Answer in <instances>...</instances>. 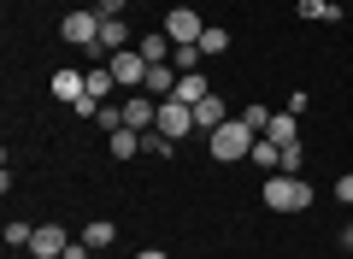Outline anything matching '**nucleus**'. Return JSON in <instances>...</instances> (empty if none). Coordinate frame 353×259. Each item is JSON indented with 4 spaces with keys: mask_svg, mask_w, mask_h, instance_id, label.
<instances>
[{
    "mask_svg": "<svg viewBox=\"0 0 353 259\" xmlns=\"http://www.w3.org/2000/svg\"><path fill=\"white\" fill-rule=\"evenodd\" d=\"M259 200L271 212H306L312 207V183H306V177H289V171H271L265 189H259Z\"/></svg>",
    "mask_w": 353,
    "mask_h": 259,
    "instance_id": "f257e3e1",
    "label": "nucleus"
},
{
    "mask_svg": "<svg viewBox=\"0 0 353 259\" xmlns=\"http://www.w3.org/2000/svg\"><path fill=\"white\" fill-rule=\"evenodd\" d=\"M253 142H259V136H253L248 124L230 118V124H218L212 136H206V148H212V160H218V165H236V160H248V153H253Z\"/></svg>",
    "mask_w": 353,
    "mask_h": 259,
    "instance_id": "f03ea898",
    "label": "nucleus"
},
{
    "mask_svg": "<svg viewBox=\"0 0 353 259\" xmlns=\"http://www.w3.org/2000/svg\"><path fill=\"white\" fill-rule=\"evenodd\" d=\"M165 36H171L176 48H189V41L206 36V24H201V12H194V6H171V12H165Z\"/></svg>",
    "mask_w": 353,
    "mask_h": 259,
    "instance_id": "7ed1b4c3",
    "label": "nucleus"
},
{
    "mask_svg": "<svg viewBox=\"0 0 353 259\" xmlns=\"http://www.w3.org/2000/svg\"><path fill=\"white\" fill-rule=\"evenodd\" d=\"M59 36L71 41V48H94V41H101V12H94V6H88V12H65Z\"/></svg>",
    "mask_w": 353,
    "mask_h": 259,
    "instance_id": "20e7f679",
    "label": "nucleus"
},
{
    "mask_svg": "<svg viewBox=\"0 0 353 259\" xmlns=\"http://www.w3.org/2000/svg\"><path fill=\"white\" fill-rule=\"evenodd\" d=\"M159 136H171V142H183L194 130V106H183V100H159V124H153Z\"/></svg>",
    "mask_w": 353,
    "mask_h": 259,
    "instance_id": "39448f33",
    "label": "nucleus"
},
{
    "mask_svg": "<svg viewBox=\"0 0 353 259\" xmlns=\"http://www.w3.org/2000/svg\"><path fill=\"white\" fill-rule=\"evenodd\" d=\"M130 48V24H124V18H101V41H94V48H88V53H94V59H112V53H124Z\"/></svg>",
    "mask_w": 353,
    "mask_h": 259,
    "instance_id": "423d86ee",
    "label": "nucleus"
},
{
    "mask_svg": "<svg viewBox=\"0 0 353 259\" xmlns=\"http://www.w3.org/2000/svg\"><path fill=\"white\" fill-rule=\"evenodd\" d=\"M106 65H112V77H118V88H141V83H148V59H141L136 48H124V53H112V59H106Z\"/></svg>",
    "mask_w": 353,
    "mask_h": 259,
    "instance_id": "0eeeda50",
    "label": "nucleus"
},
{
    "mask_svg": "<svg viewBox=\"0 0 353 259\" xmlns=\"http://www.w3.org/2000/svg\"><path fill=\"white\" fill-rule=\"evenodd\" d=\"M124 124H130V130H153V124H159V100L136 88V95L124 100Z\"/></svg>",
    "mask_w": 353,
    "mask_h": 259,
    "instance_id": "6e6552de",
    "label": "nucleus"
},
{
    "mask_svg": "<svg viewBox=\"0 0 353 259\" xmlns=\"http://www.w3.org/2000/svg\"><path fill=\"white\" fill-rule=\"evenodd\" d=\"M65 247H71V236H65L59 224H36V242H30L36 259H65Z\"/></svg>",
    "mask_w": 353,
    "mask_h": 259,
    "instance_id": "1a4fd4ad",
    "label": "nucleus"
},
{
    "mask_svg": "<svg viewBox=\"0 0 353 259\" xmlns=\"http://www.w3.org/2000/svg\"><path fill=\"white\" fill-rule=\"evenodd\" d=\"M83 95H88V77H83V71H71V65H59V71H53V100L77 106Z\"/></svg>",
    "mask_w": 353,
    "mask_h": 259,
    "instance_id": "9d476101",
    "label": "nucleus"
},
{
    "mask_svg": "<svg viewBox=\"0 0 353 259\" xmlns=\"http://www.w3.org/2000/svg\"><path fill=\"white\" fill-rule=\"evenodd\" d=\"M176 65H148V83H141V95H153V100H171L176 95Z\"/></svg>",
    "mask_w": 353,
    "mask_h": 259,
    "instance_id": "9b49d317",
    "label": "nucleus"
},
{
    "mask_svg": "<svg viewBox=\"0 0 353 259\" xmlns=\"http://www.w3.org/2000/svg\"><path fill=\"white\" fill-rule=\"evenodd\" d=\"M218 124H230V106H224V95H206L201 106H194V130H206V136H212Z\"/></svg>",
    "mask_w": 353,
    "mask_h": 259,
    "instance_id": "f8f14e48",
    "label": "nucleus"
},
{
    "mask_svg": "<svg viewBox=\"0 0 353 259\" xmlns=\"http://www.w3.org/2000/svg\"><path fill=\"white\" fill-rule=\"evenodd\" d=\"M206 95H212V83H206L201 71H183V77H176V95H171V100H183V106H201Z\"/></svg>",
    "mask_w": 353,
    "mask_h": 259,
    "instance_id": "ddd939ff",
    "label": "nucleus"
},
{
    "mask_svg": "<svg viewBox=\"0 0 353 259\" xmlns=\"http://www.w3.org/2000/svg\"><path fill=\"white\" fill-rule=\"evenodd\" d=\"M136 53H141V59H148V65H171L176 41L165 36V30H159V36H141V41H136Z\"/></svg>",
    "mask_w": 353,
    "mask_h": 259,
    "instance_id": "4468645a",
    "label": "nucleus"
},
{
    "mask_svg": "<svg viewBox=\"0 0 353 259\" xmlns=\"http://www.w3.org/2000/svg\"><path fill=\"white\" fill-rule=\"evenodd\" d=\"M106 153H112V160H136L141 153V130H130V124L112 130V136H106Z\"/></svg>",
    "mask_w": 353,
    "mask_h": 259,
    "instance_id": "2eb2a0df",
    "label": "nucleus"
},
{
    "mask_svg": "<svg viewBox=\"0 0 353 259\" xmlns=\"http://www.w3.org/2000/svg\"><path fill=\"white\" fill-rule=\"evenodd\" d=\"M248 160L259 165L265 177H271V171H283V148H277V142H271V136H259V142H253V153H248Z\"/></svg>",
    "mask_w": 353,
    "mask_h": 259,
    "instance_id": "dca6fc26",
    "label": "nucleus"
},
{
    "mask_svg": "<svg viewBox=\"0 0 353 259\" xmlns=\"http://www.w3.org/2000/svg\"><path fill=\"white\" fill-rule=\"evenodd\" d=\"M265 136L277 142V148H289V142H301V130H294V112H271V124H265Z\"/></svg>",
    "mask_w": 353,
    "mask_h": 259,
    "instance_id": "f3484780",
    "label": "nucleus"
},
{
    "mask_svg": "<svg viewBox=\"0 0 353 259\" xmlns=\"http://www.w3.org/2000/svg\"><path fill=\"white\" fill-rule=\"evenodd\" d=\"M83 242L94 247V253H106V247L118 242V224H106V218H101V224H83Z\"/></svg>",
    "mask_w": 353,
    "mask_h": 259,
    "instance_id": "a211bd4d",
    "label": "nucleus"
},
{
    "mask_svg": "<svg viewBox=\"0 0 353 259\" xmlns=\"http://www.w3.org/2000/svg\"><path fill=\"white\" fill-rule=\"evenodd\" d=\"M301 18H306V24H336L341 6H330V0H301Z\"/></svg>",
    "mask_w": 353,
    "mask_h": 259,
    "instance_id": "6ab92c4d",
    "label": "nucleus"
},
{
    "mask_svg": "<svg viewBox=\"0 0 353 259\" xmlns=\"http://www.w3.org/2000/svg\"><path fill=\"white\" fill-rule=\"evenodd\" d=\"M83 77H88V95H94V100H106V95H112V88H118L112 65H94V71H83Z\"/></svg>",
    "mask_w": 353,
    "mask_h": 259,
    "instance_id": "aec40b11",
    "label": "nucleus"
},
{
    "mask_svg": "<svg viewBox=\"0 0 353 259\" xmlns=\"http://www.w3.org/2000/svg\"><path fill=\"white\" fill-rule=\"evenodd\" d=\"M171 65H176V71H201V41H189V48H176V53H171Z\"/></svg>",
    "mask_w": 353,
    "mask_h": 259,
    "instance_id": "412c9836",
    "label": "nucleus"
},
{
    "mask_svg": "<svg viewBox=\"0 0 353 259\" xmlns=\"http://www.w3.org/2000/svg\"><path fill=\"white\" fill-rule=\"evenodd\" d=\"M171 148H176L171 136H153V130H141V153H159V160H171Z\"/></svg>",
    "mask_w": 353,
    "mask_h": 259,
    "instance_id": "4be33fe9",
    "label": "nucleus"
},
{
    "mask_svg": "<svg viewBox=\"0 0 353 259\" xmlns=\"http://www.w3.org/2000/svg\"><path fill=\"white\" fill-rule=\"evenodd\" d=\"M224 48H230V30L206 24V36H201V53H224Z\"/></svg>",
    "mask_w": 353,
    "mask_h": 259,
    "instance_id": "5701e85b",
    "label": "nucleus"
},
{
    "mask_svg": "<svg viewBox=\"0 0 353 259\" xmlns=\"http://www.w3.org/2000/svg\"><path fill=\"white\" fill-rule=\"evenodd\" d=\"M36 242V224H6V247H30Z\"/></svg>",
    "mask_w": 353,
    "mask_h": 259,
    "instance_id": "b1692460",
    "label": "nucleus"
},
{
    "mask_svg": "<svg viewBox=\"0 0 353 259\" xmlns=\"http://www.w3.org/2000/svg\"><path fill=\"white\" fill-rule=\"evenodd\" d=\"M106 130V136H112V130H124V106H101V118H94Z\"/></svg>",
    "mask_w": 353,
    "mask_h": 259,
    "instance_id": "393cba45",
    "label": "nucleus"
},
{
    "mask_svg": "<svg viewBox=\"0 0 353 259\" xmlns=\"http://www.w3.org/2000/svg\"><path fill=\"white\" fill-rule=\"evenodd\" d=\"M241 124H248L253 136H265V124H271V112H265V106H248V112H241Z\"/></svg>",
    "mask_w": 353,
    "mask_h": 259,
    "instance_id": "a878e982",
    "label": "nucleus"
},
{
    "mask_svg": "<svg viewBox=\"0 0 353 259\" xmlns=\"http://www.w3.org/2000/svg\"><path fill=\"white\" fill-rule=\"evenodd\" d=\"M301 165H306V153H301V142H289V148H283V171H289V177H301Z\"/></svg>",
    "mask_w": 353,
    "mask_h": 259,
    "instance_id": "bb28decb",
    "label": "nucleus"
},
{
    "mask_svg": "<svg viewBox=\"0 0 353 259\" xmlns=\"http://www.w3.org/2000/svg\"><path fill=\"white\" fill-rule=\"evenodd\" d=\"M336 200H341V207H353V171L336 177Z\"/></svg>",
    "mask_w": 353,
    "mask_h": 259,
    "instance_id": "cd10ccee",
    "label": "nucleus"
},
{
    "mask_svg": "<svg viewBox=\"0 0 353 259\" xmlns=\"http://www.w3.org/2000/svg\"><path fill=\"white\" fill-rule=\"evenodd\" d=\"M65 259H94V247H88V242H83V236H77V242H71V247H65Z\"/></svg>",
    "mask_w": 353,
    "mask_h": 259,
    "instance_id": "c85d7f7f",
    "label": "nucleus"
},
{
    "mask_svg": "<svg viewBox=\"0 0 353 259\" xmlns=\"http://www.w3.org/2000/svg\"><path fill=\"white\" fill-rule=\"evenodd\" d=\"M94 12H101V18H124V0H101Z\"/></svg>",
    "mask_w": 353,
    "mask_h": 259,
    "instance_id": "c756f323",
    "label": "nucleus"
},
{
    "mask_svg": "<svg viewBox=\"0 0 353 259\" xmlns=\"http://www.w3.org/2000/svg\"><path fill=\"white\" fill-rule=\"evenodd\" d=\"M136 259H171V253H165V247H141Z\"/></svg>",
    "mask_w": 353,
    "mask_h": 259,
    "instance_id": "7c9ffc66",
    "label": "nucleus"
},
{
    "mask_svg": "<svg viewBox=\"0 0 353 259\" xmlns=\"http://www.w3.org/2000/svg\"><path fill=\"white\" fill-rule=\"evenodd\" d=\"M94 259H106V253H94Z\"/></svg>",
    "mask_w": 353,
    "mask_h": 259,
    "instance_id": "2f4dec72",
    "label": "nucleus"
}]
</instances>
